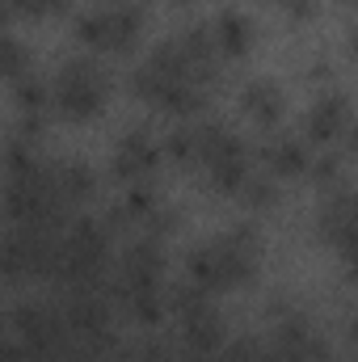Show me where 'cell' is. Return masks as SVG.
<instances>
[{"label": "cell", "mask_w": 358, "mask_h": 362, "mask_svg": "<svg viewBox=\"0 0 358 362\" xmlns=\"http://www.w3.org/2000/svg\"><path fill=\"white\" fill-rule=\"evenodd\" d=\"M144 25H148V0H122L114 8L93 4L85 13H76L72 21L76 42L89 47L93 55H127L139 42Z\"/></svg>", "instance_id": "2"}, {"label": "cell", "mask_w": 358, "mask_h": 362, "mask_svg": "<svg viewBox=\"0 0 358 362\" xmlns=\"http://www.w3.org/2000/svg\"><path fill=\"white\" fill-rule=\"evenodd\" d=\"M258 358H262V337L241 333V337H228V346H224L211 362H258Z\"/></svg>", "instance_id": "17"}, {"label": "cell", "mask_w": 358, "mask_h": 362, "mask_svg": "<svg viewBox=\"0 0 358 362\" xmlns=\"http://www.w3.org/2000/svg\"><path fill=\"white\" fill-rule=\"evenodd\" d=\"M342 337H346L350 346H358V312H350V316H346V325H342Z\"/></svg>", "instance_id": "23"}, {"label": "cell", "mask_w": 358, "mask_h": 362, "mask_svg": "<svg viewBox=\"0 0 358 362\" xmlns=\"http://www.w3.org/2000/svg\"><path fill=\"white\" fill-rule=\"evenodd\" d=\"M350 122H354L350 118V97L342 89H329L308 105V114H304V139L312 148H329V144H337L350 131Z\"/></svg>", "instance_id": "8"}, {"label": "cell", "mask_w": 358, "mask_h": 362, "mask_svg": "<svg viewBox=\"0 0 358 362\" xmlns=\"http://www.w3.org/2000/svg\"><path fill=\"white\" fill-rule=\"evenodd\" d=\"M346 148H350V156L358 160V122H350V131H346Z\"/></svg>", "instance_id": "25"}, {"label": "cell", "mask_w": 358, "mask_h": 362, "mask_svg": "<svg viewBox=\"0 0 358 362\" xmlns=\"http://www.w3.org/2000/svg\"><path fill=\"white\" fill-rule=\"evenodd\" d=\"M350 47H354V55H358V30H354V34H350Z\"/></svg>", "instance_id": "27"}, {"label": "cell", "mask_w": 358, "mask_h": 362, "mask_svg": "<svg viewBox=\"0 0 358 362\" xmlns=\"http://www.w3.org/2000/svg\"><path fill=\"white\" fill-rule=\"evenodd\" d=\"M59 262V232H42V228H21L8 223L4 228V278L13 286L21 282H51Z\"/></svg>", "instance_id": "4"}, {"label": "cell", "mask_w": 358, "mask_h": 362, "mask_svg": "<svg viewBox=\"0 0 358 362\" xmlns=\"http://www.w3.org/2000/svg\"><path fill=\"white\" fill-rule=\"evenodd\" d=\"M316 236L337 253L358 245V185H337L325 194L316 215Z\"/></svg>", "instance_id": "7"}, {"label": "cell", "mask_w": 358, "mask_h": 362, "mask_svg": "<svg viewBox=\"0 0 358 362\" xmlns=\"http://www.w3.org/2000/svg\"><path fill=\"white\" fill-rule=\"evenodd\" d=\"M0 55H4V76H8V85L21 81V76L34 68V59H30V51H25V42H21L17 34H4V38H0Z\"/></svg>", "instance_id": "16"}, {"label": "cell", "mask_w": 358, "mask_h": 362, "mask_svg": "<svg viewBox=\"0 0 358 362\" xmlns=\"http://www.w3.org/2000/svg\"><path fill=\"white\" fill-rule=\"evenodd\" d=\"M278 4H291V0H278Z\"/></svg>", "instance_id": "30"}, {"label": "cell", "mask_w": 358, "mask_h": 362, "mask_svg": "<svg viewBox=\"0 0 358 362\" xmlns=\"http://www.w3.org/2000/svg\"><path fill=\"white\" fill-rule=\"evenodd\" d=\"M342 262H346V274H350V278L358 282V245H354V249H346V253H342Z\"/></svg>", "instance_id": "24"}, {"label": "cell", "mask_w": 358, "mask_h": 362, "mask_svg": "<svg viewBox=\"0 0 358 362\" xmlns=\"http://www.w3.org/2000/svg\"><path fill=\"white\" fill-rule=\"evenodd\" d=\"M241 110L258 122V127H274L278 118H282V110H287V97L278 85H270V81H249L245 89H241Z\"/></svg>", "instance_id": "10"}, {"label": "cell", "mask_w": 358, "mask_h": 362, "mask_svg": "<svg viewBox=\"0 0 358 362\" xmlns=\"http://www.w3.org/2000/svg\"><path fill=\"white\" fill-rule=\"evenodd\" d=\"M51 93H55V114L68 122H89L101 114L105 97H110V76L93 55H72L55 68L51 76Z\"/></svg>", "instance_id": "3"}, {"label": "cell", "mask_w": 358, "mask_h": 362, "mask_svg": "<svg viewBox=\"0 0 358 362\" xmlns=\"http://www.w3.org/2000/svg\"><path fill=\"white\" fill-rule=\"evenodd\" d=\"M287 8H291V17H295V21H308V17L316 13V4H312V0H291Z\"/></svg>", "instance_id": "22"}, {"label": "cell", "mask_w": 358, "mask_h": 362, "mask_svg": "<svg viewBox=\"0 0 358 362\" xmlns=\"http://www.w3.org/2000/svg\"><path fill=\"white\" fill-rule=\"evenodd\" d=\"M0 362H30V350H25L21 337L8 333V329H4V337H0Z\"/></svg>", "instance_id": "20"}, {"label": "cell", "mask_w": 358, "mask_h": 362, "mask_svg": "<svg viewBox=\"0 0 358 362\" xmlns=\"http://www.w3.org/2000/svg\"><path fill=\"white\" fill-rule=\"evenodd\" d=\"M346 4H354V8H358V0H346Z\"/></svg>", "instance_id": "29"}, {"label": "cell", "mask_w": 358, "mask_h": 362, "mask_svg": "<svg viewBox=\"0 0 358 362\" xmlns=\"http://www.w3.org/2000/svg\"><path fill=\"white\" fill-rule=\"evenodd\" d=\"M165 160V139H152L148 127H127L110 156V177L122 185H152Z\"/></svg>", "instance_id": "5"}, {"label": "cell", "mask_w": 358, "mask_h": 362, "mask_svg": "<svg viewBox=\"0 0 358 362\" xmlns=\"http://www.w3.org/2000/svg\"><path fill=\"white\" fill-rule=\"evenodd\" d=\"M308 181H316L321 189H337L342 185V160H337V152H321L312 160V169H308Z\"/></svg>", "instance_id": "18"}, {"label": "cell", "mask_w": 358, "mask_h": 362, "mask_svg": "<svg viewBox=\"0 0 358 362\" xmlns=\"http://www.w3.org/2000/svg\"><path fill=\"white\" fill-rule=\"evenodd\" d=\"M55 181H59V194H64V202L72 211L85 206L93 194H97V173H93V165H85V160H55Z\"/></svg>", "instance_id": "12"}, {"label": "cell", "mask_w": 358, "mask_h": 362, "mask_svg": "<svg viewBox=\"0 0 358 362\" xmlns=\"http://www.w3.org/2000/svg\"><path fill=\"white\" fill-rule=\"evenodd\" d=\"M93 4H101V8H114V4H122V0H93Z\"/></svg>", "instance_id": "26"}, {"label": "cell", "mask_w": 358, "mask_h": 362, "mask_svg": "<svg viewBox=\"0 0 358 362\" xmlns=\"http://www.w3.org/2000/svg\"><path fill=\"white\" fill-rule=\"evenodd\" d=\"M312 160L316 156H312V144L304 135H274V139H266V148H262V165H266L270 177H278V181L308 177Z\"/></svg>", "instance_id": "9"}, {"label": "cell", "mask_w": 358, "mask_h": 362, "mask_svg": "<svg viewBox=\"0 0 358 362\" xmlns=\"http://www.w3.org/2000/svg\"><path fill=\"white\" fill-rule=\"evenodd\" d=\"M342 362H358V354H350V358H342Z\"/></svg>", "instance_id": "28"}, {"label": "cell", "mask_w": 358, "mask_h": 362, "mask_svg": "<svg viewBox=\"0 0 358 362\" xmlns=\"http://www.w3.org/2000/svg\"><path fill=\"white\" fill-rule=\"evenodd\" d=\"M165 160L173 165H198V135H194V122H178L169 135H165Z\"/></svg>", "instance_id": "14"}, {"label": "cell", "mask_w": 358, "mask_h": 362, "mask_svg": "<svg viewBox=\"0 0 358 362\" xmlns=\"http://www.w3.org/2000/svg\"><path fill=\"white\" fill-rule=\"evenodd\" d=\"M13 101H17V110L21 114H51L55 110V93H51V81L47 76H38L34 68L21 76V81H13Z\"/></svg>", "instance_id": "13"}, {"label": "cell", "mask_w": 358, "mask_h": 362, "mask_svg": "<svg viewBox=\"0 0 358 362\" xmlns=\"http://www.w3.org/2000/svg\"><path fill=\"white\" fill-rule=\"evenodd\" d=\"M194 135H198V169L207 173V185L224 198H236L245 189V181L253 177L249 144L219 118L194 122Z\"/></svg>", "instance_id": "1"}, {"label": "cell", "mask_w": 358, "mask_h": 362, "mask_svg": "<svg viewBox=\"0 0 358 362\" xmlns=\"http://www.w3.org/2000/svg\"><path fill=\"white\" fill-rule=\"evenodd\" d=\"M236 198H241L249 211H270V206H278V177H270V173H253Z\"/></svg>", "instance_id": "15"}, {"label": "cell", "mask_w": 358, "mask_h": 362, "mask_svg": "<svg viewBox=\"0 0 358 362\" xmlns=\"http://www.w3.org/2000/svg\"><path fill=\"white\" fill-rule=\"evenodd\" d=\"M178 228H181V211H178V206H161V211L148 219V228H144V232L161 240V236H169V232H178Z\"/></svg>", "instance_id": "19"}, {"label": "cell", "mask_w": 358, "mask_h": 362, "mask_svg": "<svg viewBox=\"0 0 358 362\" xmlns=\"http://www.w3.org/2000/svg\"><path fill=\"white\" fill-rule=\"evenodd\" d=\"M211 249H215V257H219V270H224L228 291L258 282V274H262V236H258L253 223H232V228H224L219 236H211Z\"/></svg>", "instance_id": "6"}, {"label": "cell", "mask_w": 358, "mask_h": 362, "mask_svg": "<svg viewBox=\"0 0 358 362\" xmlns=\"http://www.w3.org/2000/svg\"><path fill=\"white\" fill-rule=\"evenodd\" d=\"M211 30H215V42H219V51H224V59L249 55V47H253V21H249L245 13L224 8V13L211 21Z\"/></svg>", "instance_id": "11"}, {"label": "cell", "mask_w": 358, "mask_h": 362, "mask_svg": "<svg viewBox=\"0 0 358 362\" xmlns=\"http://www.w3.org/2000/svg\"><path fill=\"white\" fill-rule=\"evenodd\" d=\"M258 362H299V358H295V354H287L278 341H270V337H266V341H262V358H258Z\"/></svg>", "instance_id": "21"}]
</instances>
